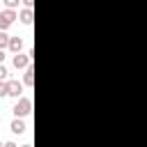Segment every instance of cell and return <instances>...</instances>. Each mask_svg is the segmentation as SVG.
Wrapping results in <instances>:
<instances>
[{
	"instance_id": "7",
	"label": "cell",
	"mask_w": 147,
	"mask_h": 147,
	"mask_svg": "<svg viewBox=\"0 0 147 147\" xmlns=\"http://www.w3.org/2000/svg\"><path fill=\"white\" fill-rule=\"evenodd\" d=\"M11 131H14V133H23V131H25V124H23L21 119H14V122H11Z\"/></svg>"
},
{
	"instance_id": "3",
	"label": "cell",
	"mask_w": 147,
	"mask_h": 147,
	"mask_svg": "<svg viewBox=\"0 0 147 147\" xmlns=\"http://www.w3.org/2000/svg\"><path fill=\"white\" fill-rule=\"evenodd\" d=\"M30 55H32V53H28V55H21V53H18V55H14V67H16V69L28 67V64H30Z\"/></svg>"
},
{
	"instance_id": "17",
	"label": "cell",
	"mask_w": 147,
	"mask_h": 147,
	"mask_svg": "<svg viewBox=\"0 0 147 147\" xmlns=\"http://www.w3.org/2000/svg\"><path fill=\"white\" fill-rule=\"evenodd\" d=\"M0 147H2V145H0Z\"/></svg>"
},
{
	"instance_id": "14",
	"label": "cell",
	"mask_w": 147,
	"mask_h": 147,
	"mask_svg": "<svg viewBox=\"0 0 147 147\" xmlns=\"http://www.w3.org/2000/svg\"><path fill=\"white\" fill-rule=\"evenodd\" d=\"M2 147H16V145H14V142H5Z\"/></svg>"
},
{
	"instance_id": "6",
	"label": "cell",
	"mask_w": 147,
	"mask_h": 147,
	"mask_svg": "<svg viewBox=\"0 0 147 147\" xmlns=\"http://www.w3.org/2000/svg\"><path fill=\"white\" fill-rule=\"evenodd\" d=\"M21 21H23L25 25H30V23H32V9H30V7L21 11Z\"/></svg>"
},
{
	"instance_id": "10",
	"label": "cell",
	"mask_w": 147,
	"mask_h": 147,
	"mask_svg": "<svg viewBox=\"0 0 147 147\" xmlns=\"http://www.w3.org/2000/svg\"><path fill=\"white\" fill-rule=\"evenodd\" d=\"M9 94V85L7 83H0V96H7Z\"/></svg>"
},
{
	"instance_id": "13",
	"label": "cell",
	"mask_w": 147,
	"mask_h": 147,
	"mask_svg": "<svg viewBox=\"0 0 147 147\" xmlns=\"http://www.w3.org/2000/svg\"><path fill=\"white\" fill-rule=\"evenodd\" d=\"M2 60H5V53H2V48H0V64H2Z\"/></svg>"
},
{
	"instance_id": "4",
	"label": "cell",
	"mask_w": 147,
	"mask_h": 147,
	"mask_svg": "<svg viewBox=\"0 0 147 147\" xmlns=\"http://www.w3.org/2000/svg\"><path fill=\"white\" fill-rule=\"evenodd\" d=\"M7 85H9V94H11V96H18V94L23 92V87H21V83H18V80H9Z\"/></svg>"
},
{
	"instance_id": "12",
	"label": "cell",
	"mask_w": 147,
	"mask_h": 147,
	"mask_svg": "<svg viewBox=\"0 0 147 147\" xmlns=\"http://www.w3.org/2000/svg\"><path fill=\"white\" fill-rule=\"evenodd\" d=\"M5 5H7V7H16V5H18V0H5Z\"/></svg>"
},
{
	"instance_id": "1",
	"label": "cell",
	"mask_w": 147,
	"mask_h": 147,
	"mask_svg": "<svg viewBox=\"0 0 147 147\" xmlns=\"http://www.w3.org/2000/svg\"><path fill=\"white\" fill-rule=\"evenodd\" d=\"M30 108H32L30 99H21V101H16V106H14V115H16V117H23V115L30 113Z\"/></svg>"
},
{
	"instance_id": "8",
	"label": "cell",
	"mask_w": 147,
	"mask_h": 147,
	"mask_svg": "<svg viewBox=\"0 0 147 147\" xmlns=\"http://www.w3.org/2000/svg\"><path fill=\"white\" fill-rule=\"evenodd\" d=\"M9 39H11V37H7L5 32H0V48H5V46H9Z\"/></svg>"
},
{
	"instance_id": "16",
	"label": "cell",
	"mask_w": 147,
	"mask_h": 147,
	"mask_svg": "<svg viewBox=\"0 0 147 147\" xmlns=\"http://www.w3.org/2000/svg\"><path fill=\"white\" fill-rule=\"evenodd\" d=\"M23 147H32V145H23Z\"/></svg>"
},
{
	"instance_id": "15",
	"label": "cell",
	"mask_w": 147,
	"mask_h": 147,
	"mask_svg": "<svg viewBox=\"0 0 147 147\" xmlns=\"http://www.w3.org/2000/svg\"><path fill=\"white\" fill-rule=\"evenodd\" d=\"M23 2H25V5H28V7H30V5H32V0H23Z\"/></svg>"
},
{
	"instance_id": "9",
	"label": "cell",
	"mask_w": 147,
	"mask_h": 147,
	"mask_svg": "<svg viewBox=\"0 0 147 147\" xmlns=\"http://www.w3.org/2000/svg\"><path fill=\"white\" fill-rule=\"evenodd\" d=\"M32 74H34L32 69H28V71H25V83H28V85H32V80H34V76H32Z\"/></svg>"
},
{
	"instance_id": "5",
	"label": "cell",
	"mask_w": 147,
	"mask_h": 147,
	"mask_svg": "<svg viewBox=\"0 0 147 147\" xmlns=\"http://www.w3.org/2000/svg\"><path fill=\"white\" fill-rule=\"evenodd\" d=\"M9 48H11L14 53H18V51L23 48V41H21V37H11V39H9Z\"/></svg>"
},
{
	"instance_id": "2",
	"label": "cell",
	"mask_w": 147,
	"mask_h": 147,
	"mask_svg": "<svg viewBox=\"0 0 147 147\" xmlns=\"http://www.w3.org/2000/svg\"><path fill=\"white\" fill-rule=\"evenodd\" d=\"M14 18H16V14H14L11 9H7V11H0V30L9 28V25L14 23Z\"/></svg>"
},
{
	"instance_id": "11",
	"label": "cell",
	"mask_w": 147,
	"mask_h": 147,
	"mask_svg": "<svg viewBox=\"0 0 147 147\" xmlns=\"http://www.w3.org/2000/svg\"><path fill=\"white\" fill-rule=\"evenodd\" d=\"M5 78H7V69L0 64V80H5Z\"/></svg>"
}]
</instances>
